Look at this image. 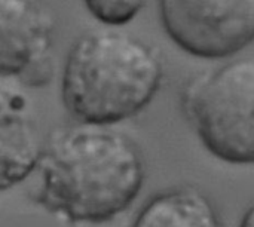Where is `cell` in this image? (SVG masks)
I'll return each instance as SVG.
<instances>
[{
  "instance_id": "cell-1",
  "label": "cell",
  "mask_w": 254,
  "mask_h": 227,
  "mask_svg": "<svg viewBox=\"0 0 254 227\" xmlns=\"http://www.w3.org/2000/svg\"><path fill=\"white\" fill-rule=\"evenodd\" d=\"M36 201L71 223L110 222L137 199L144 161L125 134L106 125L54 129L39 164Z\"/></svg>"
},
{
  "instance_id": "cell-2",
  "label": "cell",
  "mask_w": 254,
  "mask_h": 227,
  "mask_svg": "<svg viewBox=\"0 0 254 227\" xmlns=\"http://www.w3.org/2000/svg\"><path fill=\"white\" fill-rule=\"evenodd\" d=\"M162 74L159 54L144 40L115 30L89 31L68 51L61 100L76 122L112 126L153 100Z\"/></svg>"
},
{
  "instance_id": "cell-3",
  "label": "cell",
  "mask_w": 254,
  "mask_h": 227,
  "mask_svg": "<svg viewBox=\"0 0 254 227\" xmlns=\"http://www.w3.org/2000/svg\"><path fill=\"white\" fill-rule=\"evenodd\" d=\"M182 104L205 149L220 161L254 164V57L193 77Z\"/></svg>"
},
{
  "instance_id": "cell-4",
  "label": "cell",
  "mask_w": 254,
  "mask_h": 227,
  "mask_svg": "<svg viewBox=\"0 0 254 227\" xmlns=\"http://www.w3.org/2000/svg\"><path fill=\"white\" fill-rule=\"evenodd\" d=\"M170 39L198 58H228L254 42V0H159Z\"/></svg>"
},
{
  "instance_id": "cell-5",
  "label": "cell",
  "mask_w": 254,
  "mask_h": 227,
  "mask_svg": "<svg viewBox=\"0 0 254 227\" xmlns=\"http://www.w3.org/2000/svg\"><path fill=\"white\" fill-rule=\"evenodd\" d=\"M54 19L36 0H0V73L24 86L54 76Z\"/></svg>"
},
{
  "instance_id": "cell-6",
  "label": "cell",
  "mask_w": 254,
  "mask_h": 227,
  "mask_svg": "<svg viewBox=\"0 0 254 227\" xmlns=\"http://www.w3.org/2000/svg\"><path fill=\"white\" fill-rule=\"evenodd\" d=\"M18 80L1 76L0 85V187L25 180L40 164L45 141L31 101Z\"/></svg>"
},
{
  "instance_id": "cell-7",
  "label": "cell",
  "mask_w": 254,
  "mask_h": 227,
  "mask_svg": "<svg viewBox=\"0 0 254 227\" xmlns=\"http://www.w3.org/2000/svg\"><path fill=\"white\" fill-rule=\"evenodd\" d=\"M132 227H225L211 201L193 187L165 190L137 214Z\"/></svg>"
},
{
  "instance_id": "cell-8",
  "label": "cell",
  "mask_w": 254,
  "mask_h": 227,
  "mask_svg": "<svg viewBox=\"0 0 254 227\" xmlns=\"http://www.w3.org/2000/svg\"><path fill=\"white\" fill-rule=\"evenodd\" d=\"M83 3L95 19L118 27L132 21L147 0H83Z\"/></svg>"
},
{
  "instance_id": "cell-9",
  "label": "cell",
  "mask_w": 254,
  "mask_h": 227,
  "mask_svg": "<svg viewBox=\"0 0 254 227\" xmlns=\"http://www.w3.org/2000/svg\"><path fill=\"white\" fill-rule=\"evenodd\" d=\"M240 227H254V205L247 210V213L244 214Z\"/></svg>"
}]
</instances>
